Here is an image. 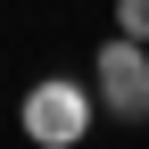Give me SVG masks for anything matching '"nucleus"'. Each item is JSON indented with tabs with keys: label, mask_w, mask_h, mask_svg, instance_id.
I'll use <instances>...</instances> for the list:
<instances>
[{
	"label": "nucleus",
	"mask_w": 149,
	"mask_h": 149,
	"mask_svg": "<svg viewBox=\"0 0 149 149\" xmlns=\"http://www.w3.org/2000/svg\"><path fill=\"white\" fill-rule=\"evenodd\" d=\"M91 100L116 124H149V42L108 33V42L91 50Z\"/></svg>",
	"instance_id": "nucleus-2"
},
{
	"label": "nucleus",
	"mask_w": 149,
	"mask_h": 149,
	"mask_svg": "<svg viewBox=\"0 0 149 149\" xmlns=\"http://www.w3.org/2000/svg\"><path fill=\"white\" fill-rule=\"evenodd\" d=\"M17 124H25L33 149H83L91 124H100V100H91V83H74V74H42V83H25V100H17Z\"/></svg>",
	"instance_id": "nucleus-1"
},
{
	"label": "nucleus",
	"mask_w": 149,
	"mask_h": 149,
	"mask_svg": "<svg viewBox=\"0 0 149 149\" xmlns=\"http://www.w3.org/2000/svg\"><path fill=\"white\" fill-rule=\"evenodd\" d=\"M116 33H133V42H149V0H116Z\"/></svg>",
	"instance_id": "nucleus-3"
}]
</instances>
